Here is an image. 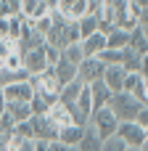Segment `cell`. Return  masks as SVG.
I'll return each mask as SVG.
<instances>
[{
	"label": "cell",
	"instance_id": "obj_50",
	"mask_svg": "<svg viewBox=\"0 0 148 151\" xmlns=\"http://www.w3.org/2000/svg\"><path fill=\"white\" fill-rule=\"evenodd\" d=\"M146 133H148V130H146Z\"/></svg>",
	"mask_w": 148,
	"mask_h": 151
},
{
	"label": "cell",
	"instance_id": "obj_38",
	"mask_svg": "<svg viewBox=\"0 0 148 151\" xmlns=\"http://www.w3.org/2000/svg\"><path fill=\"white\" fill-rule=\"evenodd\" d=\"M48 151H77L71 146H64L61 141H48Z\"/></svg>",
	"mask_w": 148,
	"mask_h": 151
},
{
	"label": "cell",
	"instance_id": "obj_41",
	"mask_svg": "<svg viewBox=\"0 0 148 151\" xmlns=\"http://www.w3.org/2000/svg\"><path fill=\"white\" fill-rule=\"evenodd\" d=\"M0 37L8 40V16H0Z\"/></svg>",
	"mask_w": 148,
	"mask_h": 151
},
{
	"label": "cell",
	"instance_id": "obj_26",
	"mask_svg": "<svg viewBox=\"0 0 148 151\" xmlns=\"http://www.w3.org/2000/svg\"><path fill=\"white\" fill-rule=\"evenodd\" d=\"M21 27H24V16L21 13H11L8 16V40H19Z\"/></svg>",
	"mask_w": 148,
	"mask_h": 151
},
{
	"label": "cell",
	"instance_id": "obj_23",
	"mask_svg": "<svg viewBox=\"0 0 148 151\" xmlns=\"http://www.w3.org/2000/svg\"><path fill=\"white\" fill-rule=\"evenodd\" d=\"M21 80H29V72L26 69H5V66H0V85L21 82Z\"/></svg>",
	"mask_w": 148,
	"mask_h": 151
},
{
	"label": "cell",
	"instance_id": "obj_36",
	"mask_svg": "<svg viewBox=\"0 0 148 151\" xmlns=\"http://www.w3.org/2000/svg\"><path fill=\"white\" fill-rule=\"evenodd\" d=\"M58 58H61V50H56V48H50V45H45V61H48V66H53V64H58Z\"/></svg>",
	"mask_w": 148,
	"mask_h": 151
},
{
	"label": "cell",
	"instance_id": "obj_31",
	"mask_svg": "<svg viewBox=\"0 0 148 151\" xmlns=\"http://www.w3.org/2000/svg\"><path fill=\"white\" fill-rule=\"evenodd\" d=\"M64 40H66V45L82 40V37H79V27H77V21H66V24H64Z\"/></svg>",
	"mask_w": 148,
	"mask_h": 151
},
{
	"label": "cell",
	"instance_id": "obj_5",
	"mask_svg": "<svg viewBox=\"0 0 148 151\" xmlns=\"http://www.w3.org/2000/svg\"><path fill=\"white\" fill-rule=\"evenodd\" d=\"M114 135L122 138L124 146H130V149H140L143 141H146V127H140L135 119H130V122H119V127H117Z\"/></svg>",
	"mask_w": 148,
	"mask_h": 151
},
{
	"label": "cell",
	"instance_id": "obj_42",
	"mask_svg": "<svg viewBox=\"0 0 148 151\" xmlns=\"http://www.w3.org/2000/svg\"><path fill=\"white\" fill-rule=\"evenodd\" d=\"M16 151H34V141H29V138H24L21 143H19V149Z\"/></svg>",
	"mask_w": 148,
	"mask_h": 151
},
{
	"label": "cell",
	"instance_id": "obj_35",
	"mask_svg": "<svg viewBox=\"0 0 148 151\" xmlns=\"http://www.w3.org/2000/svg\"><path fill=\"white\" fill-rule=\"evenodd\" d=\"M13 127H16V122H13V117H11L8 111H3V114H0V133H11Z\"/></svg>",
	"mask_w": 148,
	"mask_h": 151
},
{
	"label": "cell",
	"instance_id": "obj_19",
	"mask_svg": "<svg viewBox=\"0 0 148 151\" xmlns=\"http://www.w3.org/2000/svg\"><path fill=\"white\" fill-rule=\"evenodd\" d=\"M130 45V32H124V29H111L109 35H106V48H111V50H124Z\"/></svg>",
	"mask_w": 148,
	"mask_h": 151
},
{
	"label": "cell",
	"instance_id": "obj_2",
	"mask_svg": "<svg viewBox=\"0 0 148 151\" xmlns=\"http://www.w3.org/2000/svg\"><path fill=\"white\" fill-rule=\"evenodd\" d=\"M29 82H32L34 93H37V96H42L48 104H56V101H58L61 85H58V80L53 77V72H50V69H45L42 74H32V77H29Z\"/></svg>",
	"mask_w": 148,
	"mask_h": 151
},
{
	"label": "cell",
	"instance_id": "obj_43",
	"mask_svg": "<svg viewBox=\"0 0 148 151\" xmlns=\"http://www.w3.org/2000/svg\"><path fill=\"white\" fill-rule=\"evenodd\" d=\"M0 151H8V133H0Z\"/></svg>",
	"mask_w": 148,
	"mask_h": 151
},
{
	"label": "cell",
	"instance_id": "obj_37",
	"mask_svg": "<svg viewBox=\"0 0 148 151\" xmlns=\"http://www.w3.org/2000/svg\"><path fill=\"white\" fill-rule=\"evenodd\" d=\"M135 122H138L140 127H146V130H148V104H146V106H140V111L135 114Z\"/></svg>",
	"mask_w": 148,
	"mask_h": 151
},
{
	"label": "cell",
	"instance_id": "obj_45",
	"mask_svg": "<svg viewBox=\"0 0 148 151\" xmlns=\"http://www.w3.org/2000/svg\"><path fill=\"white\" fill-rule=\"evenodd\" d=\"M0 16H11V11H8V5H5V0H0Z\"/></svg>",
	"mask_w": 148,
	"mask_h": 151
},
{
	"label": "cell",
	"instance_id": "obj_15",
	"mask_svg": "<svg viewBox=\"0 0 148 151\" xmlns=\"http://www.w3.org/2000/svg\"><path fill=\"white\" fill-rule=\"evenodd\" d=\"M90 88V98H93V109H101V106H109V101H111V90H109V85L103 82V80H95V82H90L87 85Z\"/></svg>",
	"mask_w": 148,
	"mask_h": 151
},
{
	"label": "cell",
	"instance_id": "obj_33",
	"mask_svg": "<svg viewBox=\"0 0 148 151\" xmlns=\"http://www.w3.org/2000/svg\"><path fill=\"white\" fill-rule=\"evenodd\" d=\"M106 66L109 64H122V50H111V48H106V50H101V56H98Z\"/></svg>",
	"mask_w": 148,
	"mask_h": 151
},
{
	"label": "cell",
	"instance_id": "obj_39",
	"mask_svg": "<svg viewBox=\"0 0 148 151\" xmlns=\"http://www.w3.org/2000/svg\"><path fill=\"white\" fill-rule=\"evenodd\" d=\"M138 74L140 77H148V53L140 56V66H138Z\"/></svg>",
	"mask_w": 148,
	"mask_h": 151
},
{
	"label": "cell",
	"instance_id": "obj_22",
	"mask_svg": "<svg viewBox=\"0 0 148 151\" xmlns=\"http://www.w3.org/2000/svg\"><path fill=\"white\" fill-rule=\"evenodd\" d=\"M77 27H79V37H82V40L90 37L93 32H98V13H87V16H82V19L77 21Z\"/></svg>",
	"mask_w": 148,
	"mask_h": 151
},
{
	"label": "cell",
	"instance_id": "obj_24",
	"mask_svg": "<svg viewBox=\"0 0 148 151\" xmlns=\"http://www.w3.org/2000/svg\"><path fill=\"white\" fill-rule=\"evenodd\" d=\"M127 48H132V50H135V53H140V56L148 53V42H146V35H143V29H140V27H135V29L130 32V45H127Z\"/></svg>",
	"mask_w": 148,
	"mask_h": 151
},
{
	"label": "cell",
	"instance_id": "obj_17",
	"mask_svg": "<svg viewBox=\"0 0 148 151\" xmlns=\"http://www.w3.org/2000/svg\"><path fill=\"white\" fill-rule=\"evenodd\" d=\"M82 133H85V125H66V127L58 130V138H56V141H61L64 146L77 149V143L82 141Z\"/></svg>",
	"mask_w": 148,
	"mask_h": 151
},
{
	"label": "cell",
	"instance_id": "obj_30",
	"mask_svg": "<svg viewBox=\"0 0 148 151\" xmlns=\"http://www.w3.org/2000/svg\"><path fill=\"white\" fill-rule=\"evenodd\" d=\"M50 27H53V13H45V16H40L37 21H32V29H34L37 35H42V37L48 35Z\"/></svg>",
	"mask_w": 148,
	"mask_h": 151
},
{
	"label": "cell",
	"instance_id": "obj_13",
	"mask_svg": "<svg viewBox=\"0 0 148 151\" xmlns=\"http://www.w3.org/2000/svg\"><path fill=\"white\" fill-rule=\"evenodd\" d=\"M50 72H53V77L58 80L61 88L69 85L71 80H77V64H71V61H66V58H58V64H53Z\"/></svg>",
	"mask_w": 148,
	"mask_h": 151
},
{
	"label": "cell",
	"instance_id": "obj_44",
	"mask_svg": "<svg viewBox=\"0 0 148 151\" xmlns=\"http://www.w3.org/2000/svg\"><path fill=\"white\" fill-rule=\"evenodd\" d=\"M45 3H48V11H50V13H56V8H58V0H45Z\"/></svg>",
	"mask_w": 148,
	"mask_h": 151
},
{
	"label": "cell",
	"instance_id": "obj_3",
	"mask_svg": "<svg viewBox=\"0 0 148 151\" xmlns=\"http://www.w3.org/2000/svg\"><path fill=\"white\" fill-rule=\"evenodd\" d=\"M90 125L95 127V133H98L101 138H111V135L117 133V127H119V119H117V114H114L109 106H101V109H93Z\"/></svg>",
	"mask_w": 148,
	"mask_h": 151
},
{
	"label": "cell",
	"instance_id": "obj_14",
	"mask_svg": "<svg viewBox=\"0 0 148 151\" xmlns=\"http://www.w3.org/2000/svg\"><path fill=\"white\" fill-rule=\"evenodd\" d=\"M19 13H21L26 21H37L40 16H45V13H50V11H48V3H45V0H21V3H19Z\"/></svg>",
	"mask_w": 148,
	"mask_h": 151
},
{
	"label": "cell",
	"instance_id": "obj_27",
	"mask_svg": "<svg viewBox=\"0 0 148 151\" xmlns=\"http://www.w3.org/2000/svg\"><path fill=\"white\" fill-rule=\"evenodd\" d=\"M61 58H66V61H71V64H79L85 56H82V45L79 42H71V45H66L64 50H61Z\"/></svg>",
	"mask_w": 148,
	"mask_h": 151
},
{
	"label": "cell",
	"instance_id": "obj_4",
	"mask_svg": "<svg viewBox=\"0 0 148 151\" xmlns=\"http://www.w3.org/2000/svg\"><path fill=\"white\" fill-rule=\"evenodd\" d=\"M56 13L64 21H79L82 16L93 13V0H58Z\"/></svg>",
	"mask_w": 148,
	"mask_h": 151
},
{
	"label": "cell",
	"instance_id": "obj_20",
	"mask_svg": "<svg viewBox=\"0 0 148 151\" xmlns=\"http://www.w3.org/2000/svg\"><path fill=\"white\" fill-rule=\"evenodd\" d=\"M5 111L13 117V122H24V119L32 117V109L24 101H5Z\"/></svg>",
	"mask_w": 148,
	"mask_h": 151
},
{
	"label": "cell",
	"instance_id": "obj_32",
	"mask_svg": "<svg viewBox=\"0 0 148 151\" xmlns=\"http://www.w3.org/2000/svg\"><path fill=\"white\" fill-rule=\"evenodd\" d=\"M5 69H24V61H21V50H11L3 61Z\"/></svg>",
	"mask_w": 148,
	"mask_h": 151
},
{
	"label": "cell",
	"instance_id": "obj_7",
	"mask_svg": "<svg viewBox=\"0 0 148 151\" xmlns=\"http://www.w3.org/2000/svg\"><path fill=\"white\" fill-rule=\"evenodd\" d=\"M21 61H24V69L29 72V77H32V74H42L45 69H50L48 61H45V45L24 50V53H21Z\"/></svg>",
	"mask_w": 148,
	"mask_h": 151
},
{
	"label": "cell",
	"instance_id": "obj_25",
	"mask_svg": "<svg viewBox=\"0 0 148 151\" xmlns=\"http://www.w3.org/2000/svg\"><path fill=\"white\" fill-rule=\"evenodd\" d=\"M122 66H124V72H138V66H140V53H135L132 48H124V50H122Z\"/></svg>",
	"mask_w": 148,
	"mask_h": 151
},
{
	"label": "cell",
	"instance_id": "obj_21",
	"mask_svg": "<svg viewBox=\"0 0 148 151\" xmlns=\"http://www.w3.org/2000/svg\"><path fill=\"white\" fill-rule=\"evenodd\" d=\"M82 88H85V85H82L79 80H71L69 85H64V88H61V93H58V101H61V104H74V101L79 98Z\"/></svg>",
	"mask_w": 148,
	"mask_h": 151
},
{
	"label": "cell",
	"instance_id": "obj_9",
	"mask_svg": "<svg viewBox=\"0 0 148 151\" xmlns=\"http://www.w3.org/2000/svg\"><path fill=\"white\" fill-rule=\"evenodd\" d=\"M58 130L61 127H66V125H77L74 122V114H71V106L69 104H61V101H56V104H50V109H48V114H45Z\"/></svg>",
	"mask_w": 148,
	"mask_h": 151
},
{
	"label": "cell",
	"instance_id": "obj_12",
	"mask_svg": "<svg viewBox=\"0 0 148 151\" xmlns=\"http://www.w3.org/2000/svg\"><path fill=\"white\" fill-rule=\"evenodd\" d=\"M124 74H127V72H124V66H122V64H109V66L103 69V77H101V80L109 85V90H111V93H122Z\"/></svg>",
	"mask_w": 148,
	"mask_h": 151
},
{
	"label": "cell",
	"instance_id": "obj_49",
	"mask_svg": "<svg viewBox=\"0 0 148 151\" xmlns=\"http://www.w3.org/2000/svg\"><path fill=\"white\" fill-rule=\"evenodd\" d=\"M0 42H3V37H0Z\"/></svg>",
	"mask_w": 148,
	"mask_h": 151
},
{
	"label": "cell",
	"instance_id": "obj_28",
	"mask_svg": "<svg viewBox=\"0 0 148 151\" xmlns=\"http://www.w3.org/2000/svg\"><path fill=\"white\" fill-rule=\"evenodd\" d=\"M29 109H32V114H34V117H45V114H48V109H50V104H48L42 96H37V93H34V96H32V101H29Z\"/></svg>",
	"mask_w": 148,
	"mask_h": 151
},
{
	"label": "cell",
	"instance_id": "obj_48",
	"mask_svg": "<svg viewBox=\"0 0 148 151\" xmlns=\"http://www.w3.org/2000/svg\"><path fill=\"white\" fill-rule=\"evenodd\" d=\"M124 151H140V149H130V146H127V149H124Z\"/></svg>",
	"mask_w": 148,
	"mask_h": 151
},
{
	"label": "cell",
	"instance_id": "obj_34",
	"mask_svg": "<svg viewBox=\"0 0 148 151\" xmlns=\"http://www.w3.org/2000/svg\"><path fill=\"white\" fill-rule=\"evenodd\" d=\"M127 146H124V141L122 138H117V135H111V138H103V146H101V151H124Z\"/></svg>",
	"mask_w": 148,
	"mask_h": 151
},
{
	"label": "cell",
	"instance_id": "obj_47",
	"mask_svg": "<svg viewBox=\"0 0 148 151\" xmlns=\"http://www.w3.org/2000/svg\"><path fill=\"white\" fill-rule=\"evenodd\" d=\"M140 29H143V35H146V42H148V24H146V27H140Z\"/></svg>",
	"mask_w": 148,
	"mask_h": 151
},
{
	"label": "cell",
	"instance_id": "obj_10",
	"mask_svg": "<svg viewBox=\"0 0 148 151\" xmlns=\"http://www.w3.org/2000/svg\"><path fill=\"white\" fill-rule=\"evenodd\" d=\"M32 130H34V141H56L58 138V127L48 119V117H29Z\"/></svg>",
	"mask_w": 148,
	"mask_h": 151
},
{
	"label": "cell",
	"instance_id": "obj_18",
	"mask_svg": "<svg viewBox=\"0 0 148 151\" xmlns=\"http://www.w3.org/2000/svg\"><path fill=\"white\" fill-rule=\"evenodd\" d=\"M127 11L138 21V27L148 24V0H127Z\"/></svg>",
	"mask_w": 148,
	"mask_h": 151
},
{
	"label": "cell",
	"instance_id": "obj_1",
	"mask_svg": "<svg viewBox=\"0 0 148 151\" xmlns=\"http://www.w3.org/2000/svg\"><path fill=\"white\" fill-rule=\"evenodd\" d=\"M140 106H143V104H140L135 96H130V93H114L111 101H109V109L117 114L119 122H130V119H135V114L140 111Z\"/></svg>",
	"mask_w": 148,
	"mask_h": 151
},
{
	"label": "cell",
	"instance_id": "obj_29",
	"mask_svg": "<svg viewBox=\"0 0 148 151\" xmlns=\"http://www.w3.org/2000/svg\"><path fill=\"white\" fill-rule=\"evenodd\" d=\"M140 80H143V77H140L138 72H127V74H124V82H122V93H130V96H132V93L138 90Z\"/></svg>",
	"mask_w": 148,
	"mask_h": 151
},
{
	"label": "cell",
	"instance_id": "obj_16",
	"mask_svg": "<svg viewBox=\"0 0 148 151\" xmlns=\"http://www.w3.org/2000/svg\"><path fill=\"white\" fill-rule=\"evenodd\" d=\"M101 146H103V138L95 133V127L87 122L85 125V133H82V141L77 143V151H101Z\"/></svg>",
	"mask_w": 148,
	"mask_h": 151
},
{
	"label": "cell",
	"instance_id": "obj_8",
	"mask_svg": "<svg viewBox=\"0 0 148 151\" xmlns=\"http://www.w3.org/2000/svg\"><path fill=\"white\" fill-rule=\"evenodd\" d=\"M3 96H5V101H24V104H29L32 96H34V88H32L29 80H21V82L3 85Z\"/></svg>",
	"mask_w": 148,
	"mask_h": 151
},
{
	"label": "cell",
	"instance_id": "obj_11",
	"mask_svg": "<svg viewBox=\"0 0 148 151\" xmlns=\"http://www.w3.org/2000/svg\"><path fill=\"white\" fill-rule=\"evenodd\" d=\"M79 45H82V56L85 58H95V56H101V50H106V35L103 32H93L90 37L79 40Z\"/></svg>",
	"mask_w": 148,
	"mask_h": 151
},
{
	"label": "cell",
	"instance_id": "obj_40",
	"mask_svg": "<svg viewBox=\"0 0 148 151\" xmlns=\"http://www.w3.org/2000/svg\"><path fill=\"white\" fill-rule=\"evenodd\" d=\"M8 53H11V42H8V40H3V42H0V66H3V61H5V56H8Z\"/></svg>",
	"mask_w": 148,
	"mask_h": 151
},
{
	"label": "cell",
	"instance_id": "obj_6",
	"mask_svg": "<svg viewBox=\"0 0 148 151\" xmlns=\"http://www.w3.org/2000/svg\"><path fill=\"white\" fill-rule=\"evenodd\" d=\"M103 69H106V64L95 56V58H82L79 64H77V80L82 82V85H90V82H95V80H101L103 77Z\"/></svg>",
	"mask_w": 148,
	"mask_h": 151
},
{
	"label": "cell",
	"instance_id": "obj_46",
	"mask_svg": "<svg viewBox=\"0 0 148 151\" xmlns=\"http://www.w3.org/2000/svg\"><path fill=\"white\" fill-rule=\"evenodd\" d=\"M5 111V96H3V85H0V114Z\"/></svg>",
	"mask_w": 148,
	"mask_h": 151
}]
</instances>
